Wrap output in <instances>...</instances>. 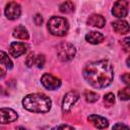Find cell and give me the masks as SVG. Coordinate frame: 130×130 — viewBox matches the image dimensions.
I'll list each match as a JSON object with an SVG mask.
<instances>
[{"mask_svg": "<svg viewBox=\"0 0 130 130\" xmlns=\"http://www.w3.org/2000/svg\"><path fill=\"white\" fill-rule=\"evenodd\" d=\"M34 21H35V23L37 25H41L43 23V17H42V15L41 14H36L34 16Z\"/></svg>", "mask_w": 130, "mask_h": 130, "instance_id": "cell-25", "label": "cell"}, {"mask_svg": "<svg viewBox=\"0 0 130 130\" xmlns=\"http://www.w3.org/2000/svg\"><path fill=\"white\" fill-rule=\"evenodd\" d=\"M121 45H122V47L124 48V50L126 52H130V37L124 38L121 42Z\"/></svg>", "mask_w": 130, "mask_h": 130, "instance_id": "cell-23", "label": "cell"}, {"mask_svg": "<svg viewBox=\"0 0 130 130\" xmlns=\"http://www.w3.org/2000/svg\"><path fill=\"white\" fill-rule=\"evenodd\" d=\"M12 35L14 38H16L18 40H27L29 38L28 31L23 25H17L16 27H14Z\"/></svg>", "mask_w": 130, "mask_h": 130, "instance_id": "cell-15", "label": "cell"}, {"mask_svg": "<svg viewBox=\"0 0 130 130\" xmlns=\"http://www.w3.org/2000/svg\"><path fill=\"white\" fill-rule=\"evenodd\" d=\"M22 106L32 113H47L51 109L52 101L45 93L36 92L25 95L22 99Z\"/></svg>", "mask_w": 130, "mask_h": 130, "instance_id": "cell-2", "label": "cell"}, {"mask_svg": "<svg viewBox=\"0 0 130 130\" xmlns=\"http://www.w3.org/2000/svg\"><path fill=\"white\" fill-rule=\"evenodd\" d=\"M105 37L103 34L99 32V31H89L85 35V41L89 44H92V45H98V44H101L103 41H104Z\"/></svg>", "mask_w": 130, "mask_h": 130, "instance_id": "cell-14", "label": "cell"}, {"mask_svg": "<svg viewBox=\"0 0 130 130\" xmlns=\"http://www.w3.org/2000/svg\"><path fill=\"white\" fill-rule=\"evenodd\" d=\"M45 56L42 54V55H38L37 56V59H36V65L38 68H43L44 67V64H45Z\"/></svg>", "mask_w": 130, "mask_h": 130, "instance_id": "cell-22", "label": "cell"}, {"mask_svg": "<svg viewBox=\"0 0 130 130\" xmlns=\"http://www.w3.org/2000/svg\"><path fill=\"white\" fill-rule=\"evenodd\" d=\"M86 23L90 26H94V27H98V28H102L104 27L105 23H106V20L104 18L103 15L101 14H91L87 20H86Z\"/></svg>", "mask_w": 130, "mask_h": 130, "instance_id": "cell-13", "label": "cell"}, {"mask_svg": "<svg viewBox=\"0 0 130 130\" xmlns=\"http://www.w3.org/2000/svg\"><path fill=\"white\" fill-rule=\"evenodd\" d=\"M118 128H125V129H129V127H128L127 125L120 124V123H118V124H116V125H114V126H113V129H118Z\"/></svg>", "mask_w": 130, "mask_h": 130, "instance_id": "cell-26", "label": "cell"}, {"mask_svg": "<svg viewBox=\"0 0 130 130\" xmlns=\"http://www.w3.org/2000/svg\"><path fill=\"white\" fill-rule=\"evenodd\" d=\"M55 129H73V127L69 125H60V126L55 127Z\"/></svg>", "mask_w": 130, "mask_h": 130, "instance_id": "cell-27", "label": "cell"}, {"mask_svg": "<svg viewBox=\"0 0 130 130\" xmlns=\"http://www.w3.org/2000/svg\"><path fill=\"white\" fill-rule=\"evenodd\" d=\"M118 96L121 101H129L130 100V85L119 90Z\"/></svg>", "mask_w": 130, "mask_h": 130, "instance_id": "cell-18", "label": "cell"}, {"mask_svg": "<svg viewBox=\"0 0 130 130\" xmlns=\"http://www.w3.org/2000/svg\"><path fill=\"white\" fill-rule=\"evenodd\" d=\"M0 114H1V123L2 124L14 122L18 118L17 113L10 108H1Z\"/></svg>", "mask_w": 130, "mask_h": 130, "instance_id": "cell-10", "label": "cell"}, {"mask_svg": "<svg viewBox=\"0 0 130 130\" xmlns=\"http://www.w3.org/2000/svg\"><path fill=\"white\" fill-rule=\"evenodd\" d=\"M36 59H37V56H36L34 53H30V54L26 57V59H25V65H26L28 68L32 67L34 65H36Z\"/></svg>", "mask_w": 130, "mask_h": 130, "instance_id": "cell-21", "label": "cell"}, {"mask_svg": "<svg viewBox=\"0 0 130 130\" xmlns=\"http://www.w3.org/2000/svg\"><path fill=\"white\" fill-rule=\"evenodd\" d=\"M112 13L118 18H124L128 14V1L127 0H117L112 8Z\"/></svg>", "mask_w": 130, "mask_h": 130, "instance_id": "cell-6", "label": "cell"}, {"mask_svg": "<svg viewBox=\"0 0 130 130\" xmlns=\"http://www.w3.org/2000/svg\"><path fill=\"white\" fill-rule=\"evenodd\" d=\"M126 64H127L128 67H130V56L127 58V60H126Z\"/></svg>", "mask_w": 130, "mask_h": 130, "instance_id": "cell-28", "label": "cell"}, {"mask_svg": "<svg viewBox=\"0 0 130 130\" xmlns=\"http://www.w3.org/2000/svg\"><path fill=\"white\" fill-rule=\"evenodd\" d=\"M76 54L75 47L67 42H63L58 45L57 47V56L60 61L62 62H68L71 61Z\"/></svg>", "mask_w": 130, "mask_h": 130, "instance_id": "cell-4", "label": "cell"}, {"mask_svg": "<svg viewBox=\"0 0 130 130\" xmlns=\"http://www.w3.org/2000/svg\"><path fill=\"white\" fill-rule=\"evenodd\" d=\"M59 9L62 13H65V14H68V13H72L74 11V4L70 1V0H67L65 2H63L60 6H59Z\"/></svg>", "mask_w": 130, "mask_h": 130, "instance_id": "cell-17", "label": "cell"}, {"mask_svg": "<svg viewBox=\"0 0 130 130\" xmlns=\"http://www.w3.org/2000/svg\"><path fill=\"white\" fill-rule=\"evenodd\" d=\"M26 50H27V45L21 42H13L9 46V54L14 58L23 55L26 52Z\"/></svg>", "mask_w": 130, "mask_h": 130, "instance_id": "cell-9", "label": "cell"}, {"mask_svg": "<svg viewBox=\"0 0 130 130\" xmlns=\"http://www.w3.org/2000/svg\"><path fill=\"white\" fill-rule=\"evenodd\" d=\"M41 82L49 90H55L61 86V80L50 73H44L41 77Z\"/></svg>", "mask_w": 130, "mask_h": 130, "instance_id": "cell-5", "label": "cell"}, {"mask_svg": "<svg viewBox=\"0 0 130 130\" xmlns=\"http://www.w3.org/2000/svg\"><path fill=\"white\" fill-rule=\"evenodd\" d=\"M121 79H122V81H123L125 84L130 85V73H125V74H123V75L121 76Z\"/></svg>", "mask_w": 130, "mask_h": 130, "instance_id": "cell-24", "label": "cell"}, {"mask_svg": "<svg viewBox=\"0 0 130 130\" xmlns=\"http://www.w3.org/2000/svg\"><path fill=\"white\" fill-rule=\"evenodd\" d=\"M0 59H1V65H2V67L6 68V69H11L13 67L12 61L10 60V58L8 57V55L4 51H1L0 52Z\"/></svg>", "mask_w": 130, "mask_h": 130, "instance_id": "cell-16", "label": "cell"}, {"mask_svg": "<svg viewBox=\"0 0 130 130\" xmlns=\"http://www.w3.org/2000/svg\"><path fill=\"white\" fill-rule=\"evenodd\" d=\"M87 120L98 129H105L109 126L108 120L102 116H99V115H90L87 117Z\"/></svg>", "mask_w": 130, "mask_h": 130, "instance_id": "cell-11", "label": "cell"}, {"mask_svg": "<svg viewBox=\"0 0 130 130\" xmlns=\"http://www.w3.org/2000/svg\"><path fill=\"white\" fill-rule=\"evenodd\" d=\"M83 77L92 87H107L111 84L114 77L113 66L108 60L89 62L83 68Z\"/></svg>", "mask_w": 130, "mask_h": 130, "instance_id": "cell-1", "label": "cell"}, {"mask_svg": "<svg viewBox=\"0 0 130 130\" xmlns=\"http://www.w3.org/2000/svg\"><path fill=\"white\" fill-rule=\"evenodd\" d=\"M79 98V94L76 91H69L67 92L62 101V111L63 113H69L71 108L74 106V104L77 102Z\"/></svg>", "mask_w": 130, "mask_h": 130, "instance_id": "cell-7", "label": "cell"}, {"mask_svg": "<svg viewBox=\"0 0 130 130\" xmlns=\"http://www.w3.org/2000/svg\"><path fill=\"white\" fill-rule=\"evenodd\" d=\"M5 15L8 19L10 20H14V19H17L20 14H21V8H20V5L16 2H10L6 5L5 7Z\"/></svg>", "mask_w": 130, "mask_h": 130, "instance_id": "cell-8", "label": "cell"}, {"mask_svg": "<svg viewBox=\"0 0 130 130\" xmlns=\"http://www.w3.org/2000/svg\"><path fill=\"white\" fill-rule=\"evenodd\" d=\"M112 26L114 28V30L117 34H121V35H125L127 32L130 31V25L129 23L124 20V19H118L116 21H114L112 23Z\"/></svg>", "mask_w": 130, "mask_h": 130, "instance_id": "cell-12", "label": "cell"}, {"mask_svg": "<svg viewBox=\"0 0 130 130\" xmlns=\"http://www.w3.org/2000/svg\"><path fill=\"white\" fill-rule=\"evenodd\" d=\"M84 98H85L86 102H88V103H94V102H96L99 100V94L96 92H93V91H85Z\"/></svg>", "mask_w": 130, "mask_h": 130, "instance_id": "cell-19", "label": "cell"}, {"mask_svg": "<svg viewBox=\"0 0 130 130\" xmlns=\"http://www.w3.org/2000/svg\"><path fill=\"white\" fill-rule=\"evenodd\" d=\"M69 28L68 21L61 16H52L48 21V29L53 36L63 37Z\"/></svg>", "mask_w": 130, "mask_h": 130, "instance_id": "cell-3", "label": "cell"}, {"mask_svg": "<svg viewBox=\"0 0 130 130\" xmlns=\"http://www.w3.org/2000/svg\"><path fill=\"white\" fill-rule=\"evenodd\" d=\"M104 102H105L106 105H108V107L114 105L115 104V95H114V93L109 92V93L105 94L104 95Z\"/></svg>", "mask_w": 130, "mask_h": 130, "instance_id": "cell-20", "label": "cell"}]
</instances>
